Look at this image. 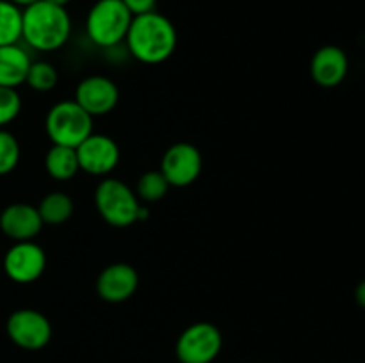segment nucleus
<instances>
[{
    "label": "nucleus",
    "instance_id": "nucleus-12",
    "mask_svg": "<svg viewBox=\"0 0 365 363\" xmlns=\"http://www.w3.org/2000/svg\"><path fill=\"white\" fill-rule=\"evenodd\" d=\"M139 287V274L130 263L116 262L107 265L96 280V292L107 302H123Z\"/></svg>",
    "mask_w": 365,
    "mask_h": 363
},
{
    "label": "nucleus",
    "instance_id": "nucleus-14",
    "mask_svg": "<svg viewBox=\"0 0 365 363\" xmlns=\"http://www.w3.org/2000/svg\"><path fill=\"white\" fill-rule=\"evenodd\" d=\"M349 70L348 56L335 45L321 46L310 60V75L321 88H335L346 78Z\"/></svg>",
    "mask_w": 365,
    "mask_h": 363
},
{
    "label": "nucleus",
    "instance_id": "nucleus-26",
    "mask_svg": "<svg viewBox=\"0 0 365 363\" xmlns=\"http://www.w3.org/2000/svg\"><path fill=\"white\" fill-rule=\"evenodd\" d=\"M45 2L53 4V6H59V7H66L70 4V0H45Z\"/></svg>",
    "mask_w": 365,
    "mask_h": 363
},
{
    "label": "nucleus",
    "instance_id": "nucleus-5",
    "mask_svg": "<svg viewBox=\"0 0 365 363\" xmlns=\"http://www.w3.org/2000/svg\"><path fill=\"white\" fill-rule=\"evenodd\" d=\"M95 205L102 219L114 228H127L138 221V194L125 182L106 178L96 185Z\"/></svg>",
    "mask_w": 365,
    "mask_h": 363
},
{
    "label": "nucleus",
    "instance_id": "nucleus-22",
    "mask_svg": "<svg viewBox=\"0 0 365 363\" xmlns=\"http://www.w3.org/2000/svg\"><path fill=\"white\" fill-rule=\"evenodd\" d=\"M21 110V98L16 89L0 85V128L16 120Z\"/></svg>",
    "mask_w": 365,
    "mask_h": 363
},
{
    "label": "nucleus",
    "instance_id": "nucleus-6",
    "mask_svg": "<svg viewBox=\"0 0 365 363\" xmlns=\"http://www.w3.org/2000/svg\"><path fill=\"white\" fill-rule=\"evenodd\" d=\"M223 347V335L212 322H195L185 327L175 345L180 363H212Z\"/></svg>",
    "mask_w": 365,
    "mask_h": 363
},
{
    "label": "nucleus",
    "instance_id": "nucleus-16",
    "mask_svg": "<svg viewBox=\"0 0 365 363\" xmlns=\"http://www.w3.org/2000/svg\"><path fill=\"white\" fill-rule=\"evenodd\" d=\"M45 169L56 180H70L81 171L78 166L77 149L70 146L52 144V148L46 152Z\"/></svg>",
    "mask_w": 365,
    "mask_h": 363
},
{
    "label": "nucleus",
    "instance_id": "nucleus-21",
    "mask_svg": "<svg viewBox=\"0 0 365 363\" xmlns=\"http://www.w3.org/2000/svg\"><path fill=\"white\" fill-rule=\"evenodd\" d=\"M20 162V144L11 132L0 128V177L11 173Z\"/></svg>",
    "mask_w": 365,
    "mask_h": 363
},
{
    "label": "nucleus",
    "instance_id": "nucleus-8",
    "mask_svg": "<svg viewBox=\"0 0 365 363\" xmlns=\"http://www.w3.org/2000/svg\"><path fill=\"white\" fill-rule=\"evenodd\" d=\"M46 269L45 249L34 241L14 242L4 256V273L20 285L34 283Z\"/></svg>",
    "mask_w": 365,
    "mask_h": 363
},
{
    "label": "nucleus",
    "instance_id": "nucleus-25",
    "mask_svg": "<svg viewBox=\"0 0 365 363\" xmlns=\"http://www.w3.org/2000/svg\"><path fill=\"white\" fill-rule=\"evenodd\" d=\"M9 2H11V4H14V6L20 7V9H25V7L32 6V4L39 2V0H9Z\"/></svg>",
    "mask_w": 365,
    "mask_h": 363
},
{
    "label": "nucleus",
    "instance_id": "nucleus-4",
    "mask_svg": "<svg viewBox=\"0 0 365 363\" xmlns=\"http://www.w3.org/2000/svg\"><path fill=\"white\" fill-rule=\"evenodd\" d=\"M45 130L52 144L77 148L93 134V116L75 100H64L50 107L45 117Z\"/></svg>",
    "mask_w": 365,
    "mask_h": 363
},
{
    "label": "nucleus",
    "instance_id": "nucleus-18",
    "mask_svg": "<svg viewBox=\"0 0 365 363\" xmlns=\"http://www.w3.org/2000/svg\"><path fill=\"white\" fill-rule=\"evenodd\" d=\"M21 39V9L9 0H0V46Z\"/></svg>",
    "mask_w": 365,
    "mask_h": 363
},
{
    "label": "nucleus",
    "instance_id": "nucleus-15",
    "mask_svg": "<svg viewBox=\"0 0 365 363\" xmlns=\"http://www.w3.org/2000/svg\"><path fill=\"white\" fill-rule=\"evenodd\" d=\"M32 60L18 43L0 46V85L16 89L27 78Z\"/></svg>",
    "mask_w": 365,
    "mask_h": 363
},
{
    "label": "nucleus",
    "instance_id": "nucleus-17",
    "mask_svg": "<svg viewBox=\"0 0 365 363\" xmlns=\"http://www.w3.org/2000/svg\"><path fill=\"white\" fill-rule=\"evenodd\" d=\"M73 199L66 192L61 191L48 192L46 196H43L38 205V212L41 216L43 224H52V226L66 223L73 214Z\"/></svg>",
    "mask_w": 365,
    "mask_h": 363
},
{
    "label": "nucleus",
    "instance_id": "nucleus-3",
    "mask_svg": "<svg viewBox=\"0 0 365 363\" xmlns=\"http://www.w3.org/2000/svg\"><path fill=\"white\" fill-rule=\"evenodd\" d=\"M134 14L121 0H96L86 18L88 38L102 48H113L127 38Z\"/></svg>",
    "mask_w": 365,
    "mask_h": 363
},
{
    "label": "nucleus",
    "instance_id": "nucleus-11",
    "mask_svg": "<svg viewBox=\"0 0 365 363\" xmlns=\"http://www.w3.org/2000/svg\"><path fill=\"white\" fill-rule=\"evenodd\" d=\"M73 100L93 117L106 116L118 105L120 89L110 78L103 75H91L78 82Z\"/></svg>",
    "mask_w": 365,
    "mask_h": 363
},
{
    "label": "nucleus",
    "instance_id": "nucleus-19",
    "mask_svg": "<svg viewBox=\"0 0 365 363\" xmlns=\"http://www.w3.org/2000/svg\"><path fill=\"white\" fill-rule=\"evenodd\" d=\"M171 185L168 184L166 177L159 171H146L139 177L138 185H135V194H138L139 201L153 203L160 201L166 196L168 189Z\"/></svg>",
    "mask_w": 365,
    "mask_h": 363
},
{
    "label": "nucleus",
    "instance_id": "nucleus-23",
    "mask_svg": "<svg viewBox=\"0 0 365 363\" xmlns=\"http://www.w3.org/2000/svg\"><path fill=\"white\" fill-rule=\"evenodd\" d=\"M121 2L128 7V11H130L134 16L150 13V11H155L157 6V0H121Z\"/></svg>",
    "mask_w": 365,
    "mask_h": 363
},
{
    "label": "nucleus",
    "instance_id": "nucleus-10",
    "mask_svg": "<svg viewBox=\"0 0 365 363\" xmlns=\"http://www.w3.org/2000/svg\"><path fill=\"white\" fill-rule=\"evenodd\" d=\"M75 149H77L81 169L95 177H107L120 162V148L109 135L93 132Z\"/></svg>",
    "mask_w": 365,
    "mask_h": 363
},
{
    "label": "nucleus",
    "instance_id": "nucleus-9",
    "mask_svg": "<svg viewBox=\"0 0 365 363\" xmlns=\"http://www.w3.org/2000/svg\"><path fill=\"white\" fill-rule=\"evenodd\" d=\"M203 159L200 149L191 142H175L164 152L160 160V173L171 187H187L198 180Z\"/></svg>",
    "mask_w": 365,
    "mask_h": 363
},
{
    "label": "nucleus",
    "instance_id": "nucleus-7",
    "mask_svg": "<svg viewBox=\"0 0 365 363\" xmlns=\"http://www.w3.org/2000/svg\"><path fill=\"white\" fill-rule=\"evenodd\" d=\"M7 337L25 351H39L52 338V324L41 312L32 308L14 310L6 322Z\"/></svg>",
    "mask_w": 365,
    "mask_h": 363
},
{
    "label": "nucleus",
    "instance_id": "nucleus-1",
    "mask_svg": "<svg viewBox=\"0 0 365 363\" xmlns=\"http://www.w3.org/2000/svg\"><path fill=\"white\" fill-rule=\"evenodd\" d=\"M177 41L173 21L157 11L132 18L125 38L130 56L143 64H160L168 60L177 48Z\"/></svg>",
    "mask_w": 365,
    "mask_h": 363
},
{
    "label": "nucleus",
    "instance_id": "nucleus-24",
    "mask_svg": "<svg viewBox=\"0 0 365 363\" xmlns=\"http://www.w3.org/2000/svg\"><path fill=\"white\" fill-rule=\"evenodd\" d=\"M355 301H356V305L362 306V308H365V280H362L359 285H356V288H355Z\"/></svg>",
    "mask_w": 365,
    "mask_h": 363
},
{
    "label": "nucleus",
    "instance_id": "nucleus-13",
    "mask_svg": "<svg viewBox=\"0 0 365 363\" xmlns=\"http://www.w3.org/2000/svg\"><path fill=\"white\" fill-rule=\"evenodd\" d=\"M43 226L45 224L39 216L38 206H32L29 203H13V205H7L0 214V230L14 242L32 241Z\"/></svg>",
    "mask_w": 365,
    "mask_h": 363
},
{
    "label": "nucleus",
    "instance_id": "nucleus-2",
    "mask_svg": "<svg viewBox=\"0 0 365 363\" xmlns=\"http://www.w3.org/2000/svg\"><path fill=\"white\" fill-rule=\"evenodd\" d=\"M71 18L66 7L39 0L21 9V39L39 52H53L70 39Z\"/></svg>",
    "mask_w": 365,
    "mask_h": 363
},
{
    "label": "nucleus",
    "instance_id": "nucleus-20",
    "mask_svg": "<svg viewBox=\"0 0 365 363\" xmlns=\"http://www.w3.org/2000/svg\"><path fill=\"white\" fill-rule=\"evenodd\" d=\"M57 80H59V75H57V70L52 64L46 63V60H36V63L32 60L25 84L34 89V91L45 93L56 88Z\"/></svg>",
    "mask_w": 365,
    "mask_h": 363
}]
</instances>
